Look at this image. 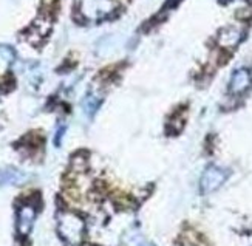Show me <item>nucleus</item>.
Wrapping results in <instances>:
<instances>
[{
    "label": "nucleus",
    "instance_id": "2",
    "mask_svg": "<svg viewBox=\"0 0 252 246\" xmlns=\"http://www.w3.org/2000/svg\"><path fill=\"white\" fill-rule=\"evenodd\" d=\"M78 8L84 19L99 20L110 16L116 8V3L115 0H79Z\"/></svg>",
    "mask_w": 252,
    "mask_h": 246
},
{
    "label": "nucleus",
    "instance_id": "7",
    "mask_svg": "<svg viewBox=\"0 0 252 246\" xmlns=\"http://www.w3.org/2000/svg\"><path fill=\"white\" fill-rule=\"evenodd\" d=\"M181 246H190V245H181Z\"/></svg>",
    "mask_w": 252,
    "mask_h": 246
},
{
    "label": "nucleus",
    "instance_id": "3",
    "mask_svg": "<svg viewBox=\"0 0 252 246\" xmlns=\"http://www.w3.org/2000/svg\"><path fill=\"white\" fill-rule=\"evenodd\" d=\"M226 176H227L226 172L223 169H220V167H215V166L207 167L201 176V181H200L201 191L204 194L217 191V189L226 181Z\"/></svg>",
    "mask_w": 252,
    "mask_h": 246
},
{
    "label": "nucleus",
    "instance_id": "1",
    "mask_svg": "<svg viewBox=\"0 0 252 246\" xmlns=\"http://www.w3.org/2000/svg\"><path fill=\"white\" fill-rule=\"evenodd\" d=\"M58 231L70 245H78L84 236V220L74 212H62L58 218Z\"/></svg>",
    "mask_w": 252,
    "mask_h": 246
},
{
    "label": "nucleus",
    "instance_id": "5",
    "mask_svg": "<svg viewBox=\"0 0 252 246\" xmlns=\"http://www.w3.org/2000/svg\"><path fill=\"white\" fill-rule=\"evenodd\" d=\"M243 37V30L238 27H227L221 30L218 35V45L224 50H232L238 45V42Z\"/></svg>",
    "mask_w": 252,
    "mask_h": 246
},
{
    "label": "nucleus",
    "instance_id": "6",
    "mask_svg": "<svg viewBox=\"0 0 252 246\" xmlns=\"http://www.w3.org/2000/svg\"><path fill=\"white\" fill-rule=\"evenodd\" d=\"M251 84H252L251 73L245 69H240L231 77V82H229V92H231L232 95H240V93L246 92L251 87Z\"/></svg>",
    "mask_w": 252,
    "mask_h": 246
},
{
    "label": "nucleus",
    "instance_id": "4",
    "mask_svg": "<svg viewBox=\"0 0 252 246\" xmlns=\"http://www.w3.org/2000/svg\"><path fill=\"white\" fill-rule=\"evenodd\" d=\"M34 218H36V208L30 205V203H25L22 205L19 212H17V229L22 236H28L31 228H32V223H34Z\"/></svg>",
    "mask_w": 252,
    "mask_h": 246
}]
</instances>
